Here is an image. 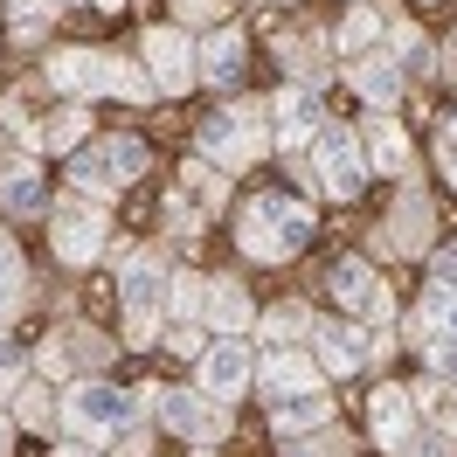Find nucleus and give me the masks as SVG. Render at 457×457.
I'll return each instance as SVG.
<instances>
[{"label":"nucleus","mask_w":457,"mask_h":457,"mask_svg":"<svg viewBox=\"0 0 457 457\" xmlns=\"http://www.w3.org/2000/svg\"><path fill=\"white\" fill-rule=\"evenodd\" d=\"M305 243H312V208L305 201H291V195L250 201V215H243V250L250 257H291Z\"/></svg>","instance_id":"f257e3e1"},{"label":"nucleus","mask_w":457,"mask_h":457,"mask_svg":"<svg viewBox=\"0 0 457 457\" xmlns=\"http://www.w3.org/2000/svg\"><path fill=\"white\" fill-rule=\"evenodd\" d=\"M270 125H278V118H270V104H236V112H215L208 125H201V153H208L222 173H236L263 139H270Z\"/></svg>","instance_id":"f03ea898"},{"label":"nucleus","mask_w":457,"mask_h":457,"mask_svg":"<svg viewBox=\"0 0 457 457\" xmlns=\"http://www.w3.org/2000/svg\"><path fill=\"white\" fill-rule=\"evenodd\" d=\"M49 77H56V90H77V97H97V90L145 97V90H153L139 70H125L118 56H97V49H62V56L49 62Z\"/></svg>","instance_id":"7ed1b4c3"},{"label":"nucleus","mask_w":457,"mask_h":457,"mask_svg":"<svg viewBox=\"0 0 457 457\" xmlns=\"http://www.w3.org/2000/svg\"><path fill=\"white\" fill-rule=\"evenodd\" d=\"M139 173H145L139 139H104V145H84V153L70 160V180H77L84 195H118V187H132Z\"/></svg>","instance_id":"20e7f679"},{"label":"nucleus","mask_w":457,"mask_h":457,"mask_svg":"<svg viewBox=\"0 0 457 457\" xmlns=\"http://www.w3.org/2000/svg\"><path fill=\"white\" fill-rule=\"evenodd\" d=\"M160 312H173V278L153 257H139L132 270H125V326H132V346L153 340Z\"/></svg>","instance_id":"39448f33"},{"label":"nucleus","mask_w":457,"mask_h":457,"mask_svg":"<svg viewBox=\"0 0 457 457\" xmlns=\"http://www.w3.org/2000/svg\"><path fill=\"white\" fill-rule=\"evenodd\" d=\"M160 423L173 429V436H187V444H222L228 436V409L208 388H160Z\"/></svg>","instance_id":"423d86ee"},{"label":"nucleus","mask_w":457,"mask_h":457,"mask_svg":"<svg viewBox=\"0 0 457 457\" xmlns=\"http://www.w3.org/2000/svg\"><path fill=\"white\" fill-rule=\"evenodd\" d=\"M312 160H319V187H326V195H340V201L361 195L368 160H361V145H353L346 125H319V132H312Z\"/></svg>","instance_id":"0eeeda50"},{"label":"nucleus","mask_w":457,"mask_h":457,"mask_svg":"<svg viewBox=\"0 0 457 457\" xmlns=\"http://www.w3.org/2000/svg\"><path fill=\"white\" fill-rule=\"evenodd\" d=\"M62 416H70L77 429H90V436L132 429V423H139V395H125V388H112V381H84V388H70Z\"/></svg>","instance_id":"6e6552de"},{"label":"nucleus","mask_w":457,"mask_h":457,"mask_svg":"<svg viewBox=\"0 0 457 457\" xmlns=\"http://www.w3.org/2000/svg\"><path fill=\"white\" fill-rule=\"evenodd\" d=\"M228 201V180H222V167H187L180 180H173V201H167V215H173V228H201L215 208Z\"/></svg>","instance_id":"1a4fd4ad"},{"label":"nucleus","mask_w":457,"mask_h":457,"mask_svg":"<svg viewBox=\"0 0 457 457\" xmlns=\"http://www.w3.org/2000/svg\"><path fill=\"white\" fill-rule=\"evenodd\" d=\"M145 62H153V90H167V97H180V90L201 77V56L187 49L180 29H153L145 35Z\"/></svg>","instance_id":"9d476101"},{"label":"nucleus","mask_w":457,"mask_h":457,"mask_svg":"<svg viewBox=\"0 0 457 457\" xmlns=\"http://www.w3.org/2000/svg\"><path fill=\"white\" fill-rule=\"evenodd\" d=\"M97 250H104V208H97V201H62L56 208V257L90 263Z\"/></svg>","instance_id":"9b49d317"},{"label":"nucleus","mask_w":457,"mask_h":457,"mask_svg":"<svg viewBox=\"0 0 457 457\" xmlns=\"http://www.w3.org/2000/svg\"><path fill=\"white\" fill-rule=\"evenodd\" d=\"M104 361H112V340H97V333H90V326H70V333H56V340L42 346V368L49 374H77V368H104Z\"/></svg>","instance_id":"f8f14e48"},{"label":"nucleus","mask_w":457,"mask_h":457,"mask_svg":"<svg viewBox=\"0 0 457 457\" xmlns=\"http://www.w3.org/2000/svg\"><path fill=\"white\" fill-rule=\"evenodd\" d=\"M326 291L340 298V305H353V312H368V319H388L395 305L374 291V278H368V263H353V257H340L333 270H326Z\"/></svg>","instance_id":"ddd939ff"},{"label":"nucleus","mask_w":457,"mask_h":457,"mask_svg":"<svg viewBox=\"0 0 457 457\" xmlns=\"http://www.w3.org/2000/svg\"><path fill=\"white\" fill-rule=\"evenodd\" d=\"M243 381H250V346H243V340H222V346L201 353V388H208L215 402H228Z\"/></svg>","instance_id":"4468645a"},{"label":"nucleus","mask_w":457,"mask_h":457,"mask_svg":"<svg viewBox=\"0 0 457 457\" xmlns=\"http://www.w3.org/2000/svg\"><path fill=\"white\" fill-rule=\"evenodd\" d=\"M312 340H319V361H326L333 374H353L374 353V340L361 333V326H312Z\"/></svg>","instance_id":"2eb2a0df"},{"label":"nucleus","mask_w":457,"mask_h":457,"mask_svg":"<svg viewBox=\"0 0 457 457\" xmlns=\"http://www.w3.org/2000/svg\"><path fill=\"white\" fill-rule=\"evenodd\" d=\"M270 118H278L285 145H298V139H312L319 125H326V104H319V90H285V97L270 104Z\"/></svg>","instance_id":"dca6fc26"},{"label":"nucleus","mask_w":457,"mask_h":457,"mask_svg":"<svg viewBox=\"0 0 457 457\" xmlns=\"http://www.w3.org/2000/svg\"><path fill=\"white\" fill-rule=\"evenodd\" d=\"M374 436H381V451H409V444H416L409 388H381V395H374Z\"/></svg>","instance_id":"f3484780"},{"label":"nucleus","mask_w":457,"mask_h":457,"mask_svg":"<svg viewBox=\"0 0 457 457\" xmlns=\"http://www.w3.org/2000/svg\"><path fill=\"white\" fill-rule=\"evenodd\" d=\"M326 416H333V395H319V388H291V395H278V429H291V436L326 429Z\"/></svg>","instance_id":"a211bd4d"},{"label":"nucleus","mask_w":457,"mask_h":457,"mask_svg":"<svg viewBox=\"0 0 457 457\" xmlns=\"http://www.w3.org/2000/svg\"><path fill=\"white\" fill-rule=\"evenodd\" d=\"M263 381H270V395H291V388H319V374L305 353H291V346H270V361H263Z\"/></svg>","instance_id":"6ab92c4d"},{"label":"nucleus","mask_w":457,"mask_h":457,"mask_svg":"<svg viewBox=\"0 0 457 457\" xmlns=\"http://www.w3.org/2000/svg\"><path fill=\"white\" fill-rule=\"evenodd\" d=\"M201 77H208V84H222V90L243 77V35H236V29H222L208 49H201Z\"/></svg>","instance_id":"aec40b11"},{"label":"nucleus","mask_w":457,"mask_h":457,"mask_svg":"<svg viewBox=\"0 0 457 457\" xmlns=\"http://www.w3.org/2000/svg\"><path fill=\"white\" fill-rule=\"evenodd\" d=\"M423 228H429V201L423 195H402V215H388L381 243H388V250H423Z\"/></svg>","instance_id":"412c9836"},{"label":"nucleus","mask_w":457,"mask_h":457,"mask_svg":"<svg viewBox=\"0 0 457 457\" xmlns=\"http://www.w3.org/2000/svg\"><path fill=\"white\" fill-rule=\"evenodd\" d=\"M353 84H361V97H368V104H395V90H402V62H395V56H368V62H353Z\"/></svg>","instance_id":"4be33fe9"},{"label":"nucleus","mask_w":457,"mask_h":457,"mask_svg":"<svg viewBox=\"0 0 457 457\" xmlns=\"http://www.w3.org/2000/svg\"><path fill=\"white\" fill-rule=\"evenodd\" d=\"M42 173L35 167H7L0 173V208H7V215H35V208H42Z\"/></svg>","instance_id":"5701e85b"},{"label":"nucleus","mask_w":457,"mask_h":457,"mask_svg":"<svg viewBox=\"0 0 457 457\" xmlns=\"http://www.w3.org/2000/svg\"><path fill=\"white\" fill-rule=\"evenodd\" d=\"M368 153H374V167H381V173H409V139H402L388 118H374V125H368Z\"/></svg>","instance_id":"b1692460"},{"label":"nucleus","mask_w":457,"mask_h":457,"mask_svg":"<svg viewBox=\"0 0 457 457\" xmlns=\"http://www.w3.org/2000/svg\"><path fill=\"white\" fill-rule=\"evenodd\" d=\"M208 319H215V326H222L228 340H236V333L250 326V298H243L236 285H215V291H208Z\"/></svg>","instance_id":"393cba45"},{"label":"nucleus","mask_w":457,"mask_h":457,"mask_svg":"<svg viewBox=\"0 0 457 457\" xmlns=\"http://www.w3.org/2000/svg\"><path fill=\"white\" fill-rule=\"evenodd\" d=\"M263 333H270V346H291L312 333V319H305V305H278V312H263Z\"/></svg>","instance_id":"a878e982"},{"label":"nucleus","mask_w":457,"mask_h":457,"mask_svg":"<svg viewBox=\"0 0 457 457\" xmlns=\"http://www.w3.org/2000/svg\"><path fill=\"white\" fill-rule=\"evenodd\" d=\"M423 353H429V368H436V374H451V381H457V333L429 326V333H423Z\"/></svg>","instance_id":"bb28decb"},{"label":"nucleus","mask_w":457,"mask_h":457,"mask_svg":"<svg viewBox=\"0 0 457 457\" xmlns=\"http://www.w3.org/2000/svg\"><path fill=\"white\" fill-rule=\"evenodd\" d=\"M77 139H84V112H77V104L42 125V145H77Z\"/></svg>","instance_id":"cd10ccee"},{"label":"nucleus","mask_w":457,"mask_h":457,"mask_svg":"<svg viewBox=\"0 0 457 457\" xmlns=\"http://www.w3.org/2000/svg\"><path fill=\"white\" fill-rule=\"evenodd\" d=\"M423 409H429V423L444 429V436H457V395L451 388H423Z\"/></svg>","instance_id":"c85d7f7f"},{"label":"nucleus","mask_w":457,"mask_h":457,"mask_svg":"<svg viewBox=\"0 0 457 457\" xmlns=\"http://www.w3.org/2000/svg\"><path fill=\"white\" fill-rule=\"evenodd\" d=\"M429 326L457 333V285H429Z\"/></svg>","instance_id":"c756f323"},{"label":"nucleus","mask_w":457,"mask_h":457,"mask_svg":"<svg viewBox=\"0 0 457 457\" xmlns=\"http://www.w3.org/2000/svg\"><path fill=\"white\" fill-rule=\"evenodd\" d=\"M173 312H180V319L208 312V291H201V278H173Z\"/></svg>","instance_id":"7c9ffc66"},{"label":"nucleus","mask_w":457,"mask_h":457,"mask_svg":"<svg viewBox=\"0 0 457 457\" xmlns=\"http://www.w3.org/2000/svg\"><path fill=\"white\" fill-rule=\"evenodd\" d=\"M395 56L409 62V70H436V56H429V42H423L416 29H402V35H395Z\"/></svg>","instance_id":"2f4dec72"},{"label":"nucleus","mask_w":457,"mask_h":457,"mask_svg":"<svg viewBox=\"0 0 457 457\" xmlns=\"http://www.w3.org/2000/svg\"><path fill=\"white\" fill-rule=\"evenodd\" d=\"M374 42V14H346V29H340V49L353 56V49H368Z\"/></svg>","instance_id":"473e14b6"},{"label":"nucleus","mask_w":457,"mask_h":457,"mask_svg":"<svg viewBox=\"0 0 457 457\" xmlns=\"http://www.w3.org/2000/svg\"><path fill=\"white\" fill-rule=\"evenodd\" d=\"M14 416H21V423H49V395H42V388H21V402H14Z\"/></svg>","instance_id":"72a5a7b5"},{"label":"nucleus","mask_w":457,"mask_h":457,"mask_svg":"<svg viewBox=\"0 0 457 457\" xmlns=\"http://www.w3.org/2000/svg\"><path fill=\"white\" fill-rule=\"evenodd\" d=\"M21 368H29V353H21V346L0 333V388H7V381H21Z\"/></svg>","instance_id":"f704fd0d"},{"label":"nucleus","mask_w":457,"mask_h":457,"mask_svg":"<svg viewBox=\"0 0 457 457\" xmlns=\"http://www.w3.org/2000/svg\"><path fill=\"white\" fill-rule=\"evenodd\" d=\"M291 457H353V451H346V436H305Z\"/></svg>","instance_id":"c9c22d12"},{"label":"nucleus","mask_w":457,"mask_h":457,"mask_svg":"<svg viewBox=\"0 0 457 457\" xmlns=\"http://www.w3.org/2000/svg\"><path fill=\"white\" fill-rule=\"evenodd\" d=\"M7 7H14V14H21V35H35V29H42V14H49V7H56V0H7Z\"/></svg>","instance_id":"e433bc0d"},{"label":"nucleus","mask_w":457,"mask_h":457,"mask_svg":"<svg viewBox=\"0 0 457 457\" xmlns=\"http://www.w3.org/2000/svg\"><path fill=\"white\" fill-rule=\"evenodd\" d=\"M0 278H21V250H14V236L0 228Z\"/></svg>","instance_id":"4c0bfd02"},{"label":"nucleus","mask_w":457,"mask_h":457,"mask_svg":"<svg viewBox=\"0 0 457 457\" xmlns=\"http://www.w3.org/2000/svg\"><path fill=\"white\" fill-rule=\"evenodd\" d=\"M429 270H436V285H457V250H436V263H429Z\"/></svg>","instance_id":"58836bf2"},{"label":"nucleus","mask_w":457,"mask_h":457,"mask_svg":"<svg viewBox=\"0 0 457 457\" xmlns=\"http://www.w3.org/2000/svg\"><path fill=\"white\" fill-rule=\"evenodd\" d=\"M215 7H222V0H180V14H187V21H215Z\"/></svg>","instance_id":"ea45409f"},{"label":"nucleus","mask_w":457,"mask_h":457,"mask_svg":"<svg viewBox=\"0 0 457 457\" xmlns=\"http://www.w3.org/2000/svg\"><path fill=\"white\" fill-rule=\"evenodd\" d=\"M14 298H21V278H0V319L14 312Z\"/></svg>","instance_id":"a19ab883"},{"label":"nucleus","mask_w":457,"mask_h":457,"mask_svg":"<svg viewBox=\"0 0 457 457\" xmlns=\"http://www.w3.org/2000/svg\"><path fill=\"white\" fill-rule=\"evenodd\" d=\"M444 139H457V112H451V118H444Z\"/></svg>","instance_id":"79ce46f5"},{"label":"nucleus","mask_w":457,"mask_h":457,"mask_svg":"<svg viewBox=\"0 0 457 457\" xmlns=\"http://www.w3.org/2000/svg\"><path fill=\"white\" fill-rule=\"evenodd\" d=\"M56 457H97V451H56Z\"/></svg>","instance_id":"37998d69"},{"label":"nucleus","mask_w":457,"mask_h":457,"mask_svg":"<svg viewBox=\"0 0 457 457\" xmlns=\"http://www.w3.org/2000/svg\"><path fill=\"white\" fill-rule=\"evenodd\" d=\"M0 457H7V423H0Z\"/></svg>","instance_id":"c03bdc74"},{"label":"nucleus","mask_w":457,"mask_h":457,"mask_svg":"<svg viewBox=\"0 0 457 457\" xmlns=\"http://www.w3.org/2000/svg\"><path fill=\"white\" fill-rule=\"evenodd\" d=\"M451 70H457V35H451Z\"/></svg>","instance_id":"a18cd8bd"},{"label":"nucleus","mask_w":457,"mask_h":457,"mask_svg":"<svg viewBox=\"0 0 457 457\" xmlns=\"http://www.w3.org/2000/svg\"><path fill=\"white\" fill-rule=\"evenodd\" d=\"M195 457H215V451H208V444H201V451H195Z\"/></svg>","instance_id":"49530a36"},{"label":"nucleus","mask_w":457,"mask_h":457,"mask_svg":"<svg viewBox=\"0 0 457 457\" xmlns=\"http://www.w3.org/2000/svg\"><path fill=\"white\" fill-rule=\"evenodd\" d=\"M97 7H118V0H97Z\"/></svg>","instance_id":"de8ad7c7"},{"label":"nucleus","mask_w":457,"mask_h":457,"mask_svg":"<svg viewBox=\"0 0 457 457\" xmlns=\"http://www.w3.org/2000/svg\"><path fill=\"white\" fill-rule=\"evenodd\" d=\"M70 7H77V0H70Z\"/></svg>","instance_id":"09e8293b"},{"label":"nucleus","mask_w":457,"mask_h":457,"mask_svg":"<svg viewBox=\"0 0 457 457\" xmlns=\"http://www.w3.org/2000/svg\"><path fill=\"white\" fill-rule=\"evenodd\" d=\"M451 173H457V167H451Z\"/></svg>","instance_id":"8fccbe9b"}]
</instances>
